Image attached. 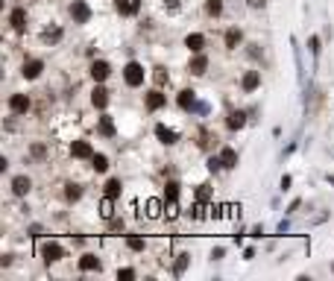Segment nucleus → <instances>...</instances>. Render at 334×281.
<instances>
[{
    "label": "nucleus",
    "instance_id": "nucleus-13",
    "mask_svg": "<svg viewBox=\"0 0 334 281\" xmlns=\"http://www.w3.org/2000/svg\"><path fill=\"white\" fill-rule=\"evenodd\" d=\"M156 138H158V141H161V144H167V147H170V144H176V141H179V135H176V132H173V129H167V126H164V123H158V126H156Z\"/></svg>",
    "mask_w": 334,
    "mask_h": 281
},
{
    "label": "nucleus",
    "instance_id": "nucleus-19",
    "mask_svg": "<svg viewBox=\"0 0 334 281\" xmlns=\"http://www.w3.org/2000/svg\"><path fill=\"white\" fill-rule=\"evenodd\" d=\"M176 103H179V108H194V103H197V97H194V91L191 88H185V91H179V97H176Z\"/></svg>",
    "mask_w": 334,
    "mask_h": 281
},
{
    "label": "nucleus",
    "instance_id": "nucleus-23",
    "mask_svg": "<svg viewBox=\"0 0 334 281\" xmlns=\"http://www.w3.org/2000/svg\"><path fill=\"white\" fill-rule=\"evenodd\" d=\"M241 38H244V32H241V29H229V32H226V47H229V50H235V47L241 44Z\"/></svg>",
    "mask_w": 334,
    "mask_h": 281
},
{
    "label": "nucleus",
    "instance_id": "nucleus-9",
    "mask_svg": "<svg viewBox=\"0 0 334 281\" xmlns=\"http://www.w3.org/2000/svg\"><path fill=\"white\" fill-rule=\"evenodd\" d=\"M9 23L15 26V32H23L26 29V9H12V15H9Z\"/></svg>",
    "mask_w": 334,
    "mask_h": 281
},
{
    "label": "nucleus",
    "instance_id": "nucleus-10",
    "mask_svg": "<svg viewBox=\"0 0 334 281\" xmlns=\"http://www.w3.org/2000/svg\"><path fill=\"white\" fill-rule=\"evenodd\" d=\"M185 47H188L191 53H202V47H205V35H202V32H191V35L185 38Z\"/></svg>",
    "mask_w": 334,
    "mask_h": 281
},
{
    "label": "nucleus",
    "instance_id": "nucleus-42",
    "mask_svg": "<svg viewBox=\"0 0 334 281\" xmlns=\"http://www.w3.org/2000/svg\"><path fill=\"white\" fill-rule=\"evenodd\" d=\"M332 273H334V264H332Z\"/></svg>",
    "mask_w": 334,
    "mask_h": 281
},
{
    "label": "nucleus",
    "instance_id": "nucleus-22",
    "mask_svg": "<svg viewBox=\"0 0 334 281\" xmlns=\"http://www.w3.org/2000/svg\"><path fill=\"white\" fill-rule=\"evenodd\" d=\"M100 217H103V220H111V217H114V199H111V196H106V199L100 202Z\"/></svg>",
    "mask_w": 334,
    "mask_h": 281
},
{
    "label": "nucleus",
    "instance_id": "nucleus-38",
    "mask_svg": "<svg viewBox=\"0 0 334 281\" xmlns=\"http://www.w3.org/2000/svg\"><path fill=\"white\" fill-rule=\"evenodd\" d=\"M246 6H249V9H264L267 0H246Z\"/></svg>",
    "mask_w": 334,
    "mask_h": 281
},
{
    "label": "nucleus",
    "instance_id": "nucleus-15",
    "mask_svg": "<svg viewBox=\"0 0 334 281\" xmlns=\"http://www.w3.org/2000/svg\"><path fill=\"white\" fill-rule=\"evenodd\" d=\"M114 9H117L120 15H138L141 0H114Z\"/></svg>",
    "mask_w": 334,
    "mask_h": 281
},
{
    "label": "nucleus",
    "instance_id": "nucleus-8",
    "mask_svg": "<svg viewBox=\"0 0 334 281\" xmlns=\"http://www.w3.org/2000/svg\"><path fill=\"white\" fill-rule=\"evenodd\" d=\"M70 155L73 158H94V150H91L88 141H73L70 144Z\"/></svg>",
    "mask_w": 334,
    "mask_h": 281
},
{
    "label": "nucleus",
    "instance_id": "nucleus-2",
    "mask_svg": "<svg viewBox=\"0 0 334 281\" xmlns=\"http://www.w3.org/2000/svg\"><path fill=\"white\" fill-rule=\"evenodd\" d=\"M38 255H41V258H44L47 264H56V261H59V258H62L65 252H62V246H59L56 240H44V243L38 246Z\"/></svg>",
    "mask_w": 334,
    "mask_h": 281
},
{
    "label": "nucleus",
    "instance_id": "nucleus-32",
    "mask_svg": "<svg viewBox=\"0 0 334 281\" xmlns=\"http://www.w3.org/2000/svg\"><path fill=\"white\" fill-rule=\"evenodd\" d=\"M211 199V191H208V185H200V191H197V202H208Z\"/></svg>",
    "mask_w": 334,
    "mask_h": 281
},
{
    "label": "nucleus",
    "instance_id": "nucleus-24",
    "mask_svg": "<svg viewBox=\"0 0 334 281\" xmlns=\"http://www.w3.org/2000/svg\"><path fill=\"white\" fill-rule=\"evenodd\" d=\"M100 135H106V138H111L114 135V120L106 114V117H100Z\"/></svg>",
    "mask_w": 334,
    "mask_h": 281
},
{
    "label": "nucleus",
    "instance_id": "nucleus-6",
    "mask_svg": "<svg viewBox=\"0 0 334 281\" xmlns=\"http://www.w3.org/2000/svg\"><path fill=\"white\" fill-rule=\"evenodd\" d=\"M41 70H44V62H41V59H29V62H23V70H21V73H23L26 79H38Z\"/></svg>",
    "mask_w": 334,
    "mask_h": 281
},
{
    "label": "nucleus",
    "instance_id": "nucleus-41",
    "mask_svg": "<svg viewBox=\"0 0 334 281\" xmlns=\"http://www.w3.org/2000/svg\"><path fill=\"white\" fill-rule=\"evenodd\" d=\"M167 6H170V9H176V0H167Z\"/></svg>",
    "mask_w": 334,
    "mask_h": 281
},
{
    "label": "nucleus",
    "instance_id": "nucleus-36",
    "mask_svg": "<svg viewBox=\"0 0 334 281\" xmlns=\"http://www.w3.org/2000/svg\"><path fill=\"white\" fill-rule=\"evenodd\" d=\"M117 279H120V281H132V279H135V270H117Z\"/></svg>",
    "mask_w": 334,
    "mask_h": 281
},
{
    "label": "nucleus",
    "instance_id": "nucleus-31",
    "mask_svg": "<svg viewBox=\"0 0 334 281\" xmlns=\"http://www.w3.org/2000/svg\"><path fill=\"white\" fill-rule=\"evenodd\" d=\"M205 9H208V15H214V18H217V15L223 12V0H208V3H205Z\"/></svg>",
    "mask_w": 334,
    "mask_h": 281
},
{
    "label": "nucleus",
    "instance_id": "nucleus-3",
    "mask_svg": "<svg viewBox=\"0 0 334 281\" xmlns=\"http://www.w3.org/2000/svg\"><path fill=\"white\" fill-rule=\"evenodd\" d=\"M70 18H73L76 23H88V21H91V6H88L85 0H73V3H70Z\"/></svg>",
    "mask_w": 334,
    "mask_h": 281
},
{
    "label": "nucleus",
    "instance_id": "nucleus-35",
    "mask_svg": "<svg viewBox=\"0 0 334 281\" xmlns=\"http://www.w3.org/2000/svg\"><path fill=\"white\" fill-rule=\"evenodd\" d=\"M185 267H188V255H179V261H176V276H182Z\"/></svg>",
    "mask_w": 334,
    "mask_h": 281
},
{
    "label": "nucleus",
    "instance_id": "nucleus-39",
    "mask_svg": "<svg viewBox=\"0 0 334 281\" xmlns=\"http://www.w3.org/2000/svg\"><path fill=\"white\" fill-rule=\"evenodd\" d=\"M29 152H32V158H41V155H44V147H41V144H35Z\"/></svg>",
    "mask_w": 334,
    "mask_h": 281
},
{
    "label": "nucleus",
    "instance_id": "nucleus-1",
    "mask_svg": "<svg viewBox=\"0 0 334 281\" xmlns=\"http://www.w3.org/2000/svg\"><path fill=\"white\" fill-rule=\"evenodd\" d=\"M144 76H147V70H144V65H138V62H129V65L123 67V79H126L129 88L144 85Z\"/></svg>",
    "mask_w": 334,
    "mask_h": 281
},
{
    "label": "nucleus",
    "instance_id": "nucleus-14",
    "mask_svg": "<svg viewBox=\"0 0 334 281\" xmlns=\"http://www.w3.org/2000/svg\"><path fill=\"white\" fill-rule=\"evenodd\" d=\"M29 188H32V182H29L26 176H15V179H12V194H15V196H26Z\"/></svg>",
    "mask_w": 334,
    "mask_h": 281
},
{
    "label": "nucleus",
    "instance_id": "nucleus-26",
    "mask_svg": "<svg viewBox=\"0 0 334 281\" xmlns=\"http://www.w3.org/2000/svg\"><path fill=\"white\" fill-rule=\"evenodd\" d=\"M91 167H94L97 173H106V170H109V158H106V155H97V152H94V158H91Z\"/></svg>",
    "mask_w": 334,
    "mask_h": 281
},
{
    "label": "nucleus",
    "instance_id": "nucleus-40",
    "mask_svg": "<svg viewBox=\"0 0 334 281\" xmlns=\"http://www.w3.org/2000/svg\"><path fill=\"white\" fill-rule=\"evenodd\" d=\"M279 185H282V191H288V188H290V176H282V182H279Z\"/></svg>",
    "mask_w": 334,
    "mask_h": 281
},
{
    "label": "nucleus",
    "instance_id": "nucleus-33",
    "mask_svg": "<svg viewBox=\"0 0 334 281\" xmlns=\"http://www.w3.org/2000/svg\"><path fill=\"white\" fill-rule=\"evenodd\" d=\"M126 246H129L132 252H141V249H144V240H141V238H129V240H126Z\"/></svg>",
    "mask_w": 334,
    "mask_h": 281
},
{
    "label": "nucleus",
    "instance_id": "nucleus-5",
    "mask_svg": "<svg viewBox=\"0 0 334 281\" xmlns=\"http://www.w3.org/2000/svg\"><path fill=\"white\" fill-rule=\"evenodd\" d=\"M26 108H29V97L26 94H12L9 97V111L12 114H23Z\"/></svg>",
    "mask_w": 334,
    "mask_h": 281
},
{
    "label": "nucleus",
    "instance_id": "nucleus-20",
    "mask_svg": "<svg viewBox=\"0 0 334 281\" xmlns=\"http://www.w3.org/2000/svg\"><path fill=\"white\" fill-rule=\"evenodd\" d=\"M62 35H65V32H62L59 26H53V29H44V32H41V41H44V44H59Z\"/></svg>",
    "mask_w": 334,
    "mask_h": 281
},
{
    "label": "nucleus",
    "instance_id": "nucleus-37",
    "mask_svg": "<svg viewBox=\"0 0 334 281\" xmlns=\"http://www.w3.org/2000/svg\"><path fill=\"white\" fill-rule=\"evenodd\" d=\"M308 44H311V53H314V56H320V38H317V35H311V41H308Z\"/></svg>",
    "mask_w": 334,
    "mask_h": 281
},
{
    "label": "nucleus",
    "instance_id": "nucleus-21",
    "mask_svg": "<svg viewBox=\"0 0 334 281\" xmlns=\"http://www.w3.org/2000/svg\"><path fill=\"white\" fill-rule=\"evenodd\" d=\"M161 214H164V202H161V199H147V217L156 220V217H161Z\"/></svg>",
    "mask_w": 334,
    "mask_h": 281
},
{
    "label": "nucleus",
    "instance_id": "nucleus-7",
    "mask_svg": "<svg viewBox=\"0 0 334 281\" xmlns=\"http://www.w3.org/2000/svg\"><path fill=\"white\" fill-rule=\"evenodd\" d=\"M258 85H261V73H258V70H246L244 79H241V88H244L246 94H252Z\"/></svg>",
    "mask_w": 334,
    "mask_h": 281
},
{
    "label": "nucleus",
    "instance_id": "nucleus-16",
    "mask_svg": "<svg viewBox=\"0 0 334 281\" xmlns=\"http://www.w3.org/2000/svg\"><path fill=\"white\" fill-rule=\"evenodd\" d=\"M91 103H94L97 108H106V106H109V91H106L103 85H97V88L91 91Z\"/></svg>",
    "mask_w": 334,
    "mask_h": 281
},
{
    "label": "nucleus",
    "instance_id": "nucleus-30",
    "mask_svg": "<svg viewBox=\"0 0 334 281\" xmlns=\"http://www.w3.org/2000/svg\"><path fill=\"white\" fill-rule=\"evenodd\" d=\"M65 196H67L70 202H76V199L82 196V188H79V185H67V191H65Z\"/></svg>",
    "mask_w": 334,
    "mask_h": 281
},
{
    "label": "nucleus",
    "instance_id": "nucleus-25",
    "mask_svg": "<svg viewBox=\"0 0 334 281\" xmlns=\"http://www.w3.org/2000/svg\"><path fill=\"white\" fill-rule=\"evenodd\" d=\"M244 123H246V114L244 111H232L229 114V129H241Z\"/></svg>",
    "mask_w": 334,
    "mask_h": 281
},
{
    "label": "nucleus",
    "instance_id": "nucleus-18",
    "mask_svg": "<svg viewBox=\"0 0 334 281\" xmlns=\"http://www.w3.org/2000/svg\"><path fill=\"white\" fill-rule=\"evenodd\" d=\"M79 270H82V273H91V270H100V258H97V255H91V252H85V255L79 258Z\"/></svg>",
    "mask_w": 334,
    "mask_h": 281
},
{
    "label": "nucleus",
    "instance_id": "nucleus-29",
    "mask_svg": "<svg viewBox=\"0 0 334 281\" xmlns=\"http://www.w3.org/2000/svg\"><path fill=\"white\" fill-rule=\"evenodd\" d=\"M167 79H170V76H167V70H164V67H153V82H156L158 88H161Z\"/></svg>",
    "mask_w": 334,
    "mask_h": 281
},
{
    "label": "nucleus",
    "instance_id": "nucleus-17",
    "mask_svg": "<svg viewBox=\"0 0 334 281\" xmlns=\"http://www.w3.org/2000/svg\"><path fill=\"white\" fill-rule=\"evenodd\" d=\"M220 161H223L226 170H232V167H238V152H235L232 147H223V150H220Z\"/></svg>",
    "mask_w": 334,
    "mask_h": 281
},
{
    "label": "nucleus",
    "instance_id": "nucleus-4",
    "mask_svg": "<svg viewBox=\"0 0 334 281\" xmlns=\"http://www.w3.org/2000/svg\"><path fill=\"white\" fill-rule=\"evenodd\" d=\"M144 103H147V108H150V111H158V108H164L167 97H164V94H161V88L156 85V88H153V91L147 94V100H144Z\"/></svg>",
    "mask_w": 334,
    "mask_h": 281
},
{
    "label": "nucleus",
    "instance_id": "nucleus-28",
    "mask_svg": "<svg viewBox=\"0 0 334 281\" xmlns=\"http://www.w3.org/2000/svg\"><path fill=\"white\" fill-rule=\"evenodd\" d=\"M164 199H167V202H176V199H179V182H167V188H164Z\"/></svg>",
    "mask_w": 334,
    "mask_h": 281
},
{
    "label": "nucleus",
    "instance_id": "nucleus-34",
    "mask_svg": "<svg viewBox=\"0 0 334 281\" xmlns=\"http://www.w3.org/2000/svg\"><path fill=\"white\" fill-rule=\"evenodd\" d=\"M164 214H167V220H173V217L179 214V205H176V202H167V205H164Z\"/></svg>",
    "mask_w": 334,
    "mask_h": 281
},
{
    "label": "nucleus",
    "instance_id": "nucleus-12",
    "mask_svg": "<svg viewBox=\"0 0 334 281\" xmlns=\"http://www.w3.org/2000/svg\"><path fill=\"white\" fill-rule=\"evenodd\" d=\"M109 73H111L109 62H94V65H91V76H94V82H106Z\"/></svg>",
    "mask_w": 334,
    "mask_h": 281
},
{
    "label": "nucleus",
    "instance_id": "nucleus-27",
    "mask_svg": "<svg viewBox=\"0 0 334 281\" xmlns=\"http://www.w3.org/2000/svg\"><path fill=\"white\" fill-rule=\"evenodd\" d=\"M120 188H123L120 179H109V182H106V196H111V199L120 196Z\"/></svg>",
    "mask_w": 334,
    "mask_h": 281
},
{
    "label": "nucleus",
    "instance_id": "nucleus-11",
    "mask_svg": "<svg viewBox=\"0 0 334 281\" xmlns=\"http://www.w3.org/2000/svg\"><path fill=\"white\" fill-rule=\"evenodd\" d=\"M205 67H208V56H202V53H197V56L191 59V65H188V70H191L194 76H202Z\"/></svg>",
    "mask_w": 334,
    "mask_h": 281
}]
</instances>
